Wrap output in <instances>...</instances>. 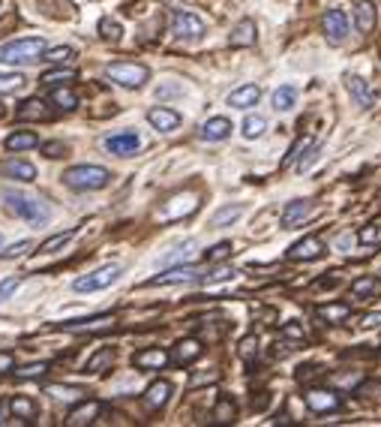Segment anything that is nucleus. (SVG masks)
I'll return each mask as SVG.
<instances>
[{"label":"nucleus","instance_id":"18","mask_svg":"<svg viewBox=\"0 0 381 427\" xmlns=\"http://www.w3.org/2000/svg\"><path fill=\"white\" fill-rule=\"evenodd\" d=\"M228 43L235 45V48H250V45H255V21L252 19H240L235 28H231Z\"/></svg>","mask_w":381,"mask_h":427},{"label":"nucleus","instance_id":"52","mask_svg":"<svg viewBox=\"0 0 381 427\" xmlns=\"http://www.w3.org/2000/svg\"><path fill=\"white\" fill-rule=\"evenodd\" d=\"M219 379V371H210V373H195L193 379H189V385L193 388H198V385H204V382H217Z\"/></svg>","mask_w":381,"mask_h":427},{"label":"nucleus","instance_id":"60","mask_svg":"<svg viewBox=\"0 0 381 427\" xmlns=\"http://www.w3.org/2000/svg\"><path fill=\"white\" fill-rule=\"evenodd\" d=\"M0 421H3V404H0Z\"/></svg>","mask_w":381,"mask_h":427},{"label":"nucleus","instance_id":"22","mask_svg":"<svg viewBox=\"0 0 381 427\" xmlns=\"http://www.w3.org/2000/svg\"><path fill=\"white\" fill-rule=\"evenodd\" d=\"M231 136V121L228 118H210L202 124V138L207 142H222V138Z\"/></svg>","mask_w":381,"mask_h":427},{"label":"nucleus","instance_id":"28","mask_svg":"<svg viewBox=\"0 0 381 427\" xmlns=\"http://www.w3.org/2000/svg\"><path fill=\"white\" fill-rule=\"evenodd\" d=\"M294 103H297V87L285 85V87L273 90V109H276V112H292Z\"/></svg>","mask_w":381,"mask_h":427},{"label":"nucleus","instance_id":"33","mask_svg":"<svg viewBox=\"0 0 381 427\" xmlns=\"http://www.w3.org/2000/svg\"><path fill=\"white\" fill-rule=\"evenodd\" d=\"M268 133V118H261V114H250V118L243 121V136L246 138H261Z\"/></svg>","mask_w":381,"mask_h":427},{"label":"nucleus","instance_id":"54","mask_svg":"<svg viewBox=\"0 0 381 427\" xmlns=\"http://www.w3.org/2000/svg\"><path fill=\"white\" fill-rule=\"evenodd\" d=\"M19 286H21L19 277H10V280H3V283H0V298H10V295L19 289Z\"/></svg>","mask_w":381,"mask_h":427},{"label":"nucleus","instance_id":"40","mask_svg":"<svg viewBox=\"0 0 381 427\" xmlns=\"http://www.w3.org/2000/svg\"><path fill=\"white\" fill-rule=\"evenodd\" d=\"M43 85H66V81H76V70H52V72H45L43 79Z\"/></svg>","mask_w":381,"mask_h":427},{"label":"nucleus","instance_id":"34","mask_svg":"<svg viewBox=\"0 0 381 427\" xmlns=\"http://www.w3.org/2000/svg\"><path fill=\"white\" fill-rule=\"evenodd\" d=\"M10 409H12L15 418H24V421L36 415V404H33L30 397H12V400H10Z\"/></svg>","mask_w":381,"mask_h":427},{"label":"nucleus","instance_id":"37","mask_svg":"<svg viewBox=\"0 0 381 427\" xmlns=\"http://www.w3.org/2000/svg\"><path fill=\"white\" fill-rule=\"evenodd\" d=\"M24 81L28 79L21 72H0V94H15V90H21Z\"/></svg>","mask_w":381,"mask_h":427},{"label":"nucleus","instance_id":"48","mask_svg":"<svg viewBox=\"0 0 381 427\" xmlns=\"http://www.w3.org/2000/svg\"><path fill=\"white\" fill-rule=\"evenodd\" d=\"M30 247H33L30 238H28V241H15L12 247H6V250H3V259H19V256H24V253H28Z\"/></svg>","mask_w":381,"mask_h":427},{"label":"nucleus","instance_id":"49","mask_svg":"<svg viewBox=\"0 0 381 427\" xmlns=\"http://www.w3.org/2000/svg\"><path fill=\"white\" fill-rule=\"evenodd\" d=\"M231 253V244L228 241H222V244H217V247H213L210 253H207V262H213V265H217V262H222Z\"/></svg>","mask_w":381,"mask_h":427},{"label":"nucleus","instance_id":"25","mask_svg":"<svg viewBox=\"0 0 381 427\" xmlns=\"http://www.w3.org/2000/svg\"><path fill=\"white\" fill-rule=\"evenodd\" d=\"M202 349H204V346H202V343H198L195 337H186V340H180L177 346H175V361H177L180 367H184V364H193V361L202 355Z\"/></svg>","mask_w":381,"mask_h":427},{"label":"nucleus","instance_id":"17","mask_svg":"<svg viewBox=\"0 0 381 427\" xmlns=\"http://www.w3.org/2000/svg\"><path fill=\"white\" fill-rule=\"evenodd\" d=\"M261 100V87L259 85H243L228 94V105L231 109H252L255 103Z\"/></svg>","mask_w":381,"mask_h":427},{"label":"nucleus","instance_id":"2","mask_svg":"<svg viewBox=\"0 0 381 427\" xmlns=\"http://www.w3.org/2000/svg\"><path fill=\"white\" fill-rule=\"evenodd\" d=\"M43 52H45V43L39 37L15 39V43L0 45V63H6V67H24V63L39 61Z\"/></svg>","mask_w":381,"mask_h":427},{"label":"nucleus","instance_id":"24","mask_svg":"<svg viewBox=\"0 0 381 427\" xmlns=\"http://www.w3.org/2000/svg\"><path fill=\"white\" fill-rule=\"evenodd\" d=\"M168 397H171V382H165V379L153 382L151 388L144 391V404H147V409H162L165 404H168Z\"/></svg>","mask_w":381,"mask_h":427},{"label":"nucleus","instance_id":"59","mask_svg":"<svg viewBox=\"0 0 381 427\" xmlns=\"http://www.w3.org/2000/svg\"><path fill=\"white\" fill-rule=\"evenodd\" d=\"M3 114H6V105H3V103H0V118H3Z\"/></svg>","mask_w":381,"mask_h":427},{"label":"nucleus","instance_id":"9","mask_svg":"<svg viewBox=\"0 0 381 427\" xmlns=\"http://www.w3.org/2000/svg\"><path fill=\"white\" fill-rule=\"evenodd\" d=\"M306 406H309L312 413H336V409L342 406V400L330 388H309L306 391Z\"/></svg>","mask_w":381,"mask_h":427},{"label":"nucleus","instance_id":"32","mask_svg":"<svg viewBox=\"0 0 381 427\" xmlns=\"http://www.w3.org/2000/svg\"><path fill=\"white\" fill-rule=\"evenodd\" d=\"M52 103L57 105V109H63V112H72V109L78 105L76 94H72L69 87H61V85H54V90H52Z\"/></svg>","mask_w":381,"mask_h":427},{"label":"nucleus","instance_id":"12","mask_svg":"<svg viewBox=\"0 0 381 427\" xmlns=\"http://www.w3.org/2000/svg\"><path fill=\"white\" fill-rule=\"evenodd\" d=\"M189 280H198V274H195V268H168V271H162V274H156L151 277L144 286H177V283H189Z\"/></svg>","mask_w":381,"mask_h":427},{"label":"nucleus","instance_id":"5","mask_svg":"<svg viewBox=\"0 0 381 427\" xmlns=\"http://www.w3.org/2000/svg\"><path fill=\"white\" fill-rule=\"evenodd\" d=\"M204 30H207V24L202 15H195V12H189V10H180L175 12V19H171V34H175L177 39H202L204 37Z\"/></svg>","mask_w":381,"mask_h":427},{"label":"nucleus","instance_id":"41","mask_svg":"<svg viewBox=\"0 0 381 427\" xmlns=\"http://www.w3.org/2000/svg\"><path fill=\"white\" fill-rule=\"evenodd\" d=\"M189 259H195V241H186L184 247H177V253H168L162 262L165 265H175V262H189Z\"/></svg>","mask_w":381,"mask_h":427},{"label":"nucleus","instance_id":"31","mask_svg":"<svg viewBox=\"0 0 381 427\" xmlns=\"http://www.w3.org/2000/svg\"><path fill=\"white\" fill-rule=\"evenodd\" d=\"M39 145V138H36V133H12L10 138H6V147L10 151H30V147H36Z\"/></svg>","mask_w":381,"mask_h":427},{"label":"nucleus","instance_id":"38","mask_svg":"<svg viewBox=\"0 0 381 427\" xmlns=\"http://www.w3.org/2000/svg\"><path fill=\"white\" fill-rule=\"evenodd\" d=\"M309 147H312V138H309V136L297 138V142L292 145V151H288V157L283 160V166H285V169H288V166H294V163H297V160H301V157H303V154H306V151H309Z\"/></svg>","mask_w":381,"mask_h":427},{"label":"nucleus","instance_id":"44","mask_svg":"<svg viewBox=\"0 0 381 427\" xmlns=\"http://www.w3.org/2000/svg\"><path fill=\"white\" fill-rule=\"evenodd\" d=\"M235 415H237L235 404H231L228 397H219L217 409H213V418H217V421H235Z\"/></svg>","mask_w":381,"mask_h":427},{"label":"nucleus","instance_id":"13","mask_svg":"<svg viewBox=\"0 0 381 427\" xmlns=\"http://www.w3.org/2000/svg\"><path fill=\"white\" fill-rule=\"evenodd\" d=\"M147 121H151V127L160 129V133H171V129L180 127V114L175 109H165V105H156V109L147 112Z\"/></svg>","mask_w":381,"mask_h":427},{"label":"nucleus","instance_id":"15","mask_svg":"<svg viewBox=\"0 0 381 427\" xmlns=\"http://www.w3.org/2000/svg\"><path fill=\"white\" fill-rule=\"evenodd\" d=\"M309 211H312V202H306V199L288 202L283 208V214H279V223H283V229H294L301 220L309 217Z\"/></svg>","mask_w":381,"mask_h":427},{"label":"nucleus","instance_id":"29","mask_svg":"<svg viewBox=\"0 0 381 427\" xmlns=\"http://www.w3.org/2000/svg\"><path fill=\"white\" fill-rule=\"evenodd\" d=\"M240 214H243V205H226V208H219V211L210 217V226H213V229H226L228 223H235Z\"/></svg>","mask_w":381,"mask_h":427},{"label":"nucleus","instance_id":"1","mask_svg":"<svg viewBox=\"0 0 381 427\" xmlns=\"http://www.w3.org/2000/svg\"><path fill=\"white\" fill-rule=\"evenodd\" d=\"M3 205L10 208L15 217L28 220L33 226H43L52 220V208H48L45 199H39V196H28V193H19V190H6L3 193Z\"/></svg>","mask_w":381,"mask_h":427},{"label":"nucleus","instance_id":"57","mask_svg":"<svg viewBox=\"0 0 381 427\" xmlns=\"http://www.w3.org/2000/svg\"><path fill=\"white\" fill-rule=\"evenodd\" d=\"M12 371V355L10 352H0V373H10Z\"/></svg>","mask_w":381,"mask_h":427},{"label":"nucleus","instance_id":"42","mask_svg":"<svg viewBox=\"0 0 381 427\" xmlns=\"http://www.w3.org/2000/svg\"><path fill=\"white\" fill-rule=\"evenodd\" d=\"M45 391L52 394V397H57V400H78L81 394H85L81 388H72V385H48Z\"/></svg>","mask_w":381,"mask_h":427},{"label":"nucleus","instance_id":"7","mask_svg":"<svg viewBox=\"0 0 381 427\" xmlns=\"http://www.w3.org/2000/svg\"><path fill=\"white\" fill-rule=\"evenodd\" d=\"M325 241H321L318 235H306L301 238L297 244H292V250H288V259L294 262H312V259H321L325 256Z\"/></svg>","mask_w":381,"mask_h":427},{"label":"nucleus","instance_id":"21","mask_svg":"<svg viewBox=\"0 0 381 427\" xmlns=\"http://www.w3.org/2000/svg\"><path fill=\"white\" fill-rule=\"evenodd\" d=\"M168 352L165 349H144V352H138L135 358V367H142V371H160V367H165L168 364Z\"/></svg>","mask_w":381,"mask_h":427},{"label":"nucleus","instance_id":"50","mask_svg":"<svg viewBox=\"0 0 381 427\" xmlns=\"http://www.w3.org/2000/svg\"><path fill=\"white\" fill-rule=\"evenodd\" d=\"M283 337H288V340H306V334H303V328L301 325H294V322H285L283 325Z\"/></svg>","mask_w":381,"mask_h":427},{"label":"nucleus","instance_id":"30","mask_svg":"<svg viewBox=\"0 0 381 427\" xmlns=\"http://www.w3.org/2000/svg\"><path fill=\"white\" fill-rule=\"evenodd\" d=\"M237 277V271L231 268V265H217L210 271V274H202L198 277V283L202 286H217V283H226V280H235Z\"/></svg>","mask_w":381,"mask_h":427},{"label":"nucleus","instance_id":"56","mask_svg":"<svg viewBox=\"0 0 381 427\" xmlns=\"http://www.w3.org/2000/svg\"><path fill=\"white\" fill-rule=\"evenodd\" d=\"M375 325H381V310H375V313H367L360 319V328H375Z\"/></svg>","mask_w":381,"mask_h":427},{"label":"nucleus","instance_id":"51","mask_svg":"<svg viewBox=\"0 0 381 427\" xmlns=\"http://www.w3.org/2000/svg\"><path fill=\"white\" fill-rule=\"evenodd\" d=\"M43 151H45V157H52V160L66 157V145L63 142H48V145H43Z\"/></svg>","mask_w":381,"mask_h":427},{"label":"nucleus","instance_id":"58","mask_svg":"<svg viewBox=\"0 0 381 427\" xmlns=\"http://www.w3.org/2000/svg\"><path fill=\"white\" fill-rule=\"evenodd\" d=\"M336 244H339V247H349V244H354V235H342Z\"/></svg>","mask_w":381,"mask_h":427},{"label":"nucleus","instance_id":"47","mask_svg":"<svg viewBox=\"0 0 381 427\" xmlns=\"http://www.w3.org/2000/svg\"><path fill=\"white\" fill-rule=\"evenodd\" d=\"M237 355L243 361H252V355H259V340H255V337H243V340H240Z\"/></svg>","mask_w":381,"mask_h":427},{"label":"nucleus","instance_id":"46","mask_svg":"<svg viewBox=\"0 0 381 427\" xmlns=\"http://www.w3.org/2000/svg\"><path fill=\"white\" fill-rule=\"evenodd\" d=\"M45 371H48L45 361H36V364H24L21 371H15V376H19V379H39Z\"/></svg>","mask_w":381,"mask_h":427},{"label":"nucleus","instance_id":"27","mask_svg":"<svg viewBox=\"0 0 381 427\" xmlns=\"http://www.w3.org/2000/svg\"><path fill=\"white\" fill-rule=\"evenodd\" d=\"M316 313H318V319L336 325V322H345V319L351 316V304H325V307H318Z\"/></svg>","mask_w":381,"mask_h":427},{"label":"nucleus","instance_id":"16","mask_svg":"<svg viewBox=\"0 0 381 427\" xmlns=\"http://www.w3.org/2000/svg\"><path fill=\"white\" fill-rule=\"evenodd\" d=\"M0 175H3V178H12V180H24V184H30V180L36 178V169H33L28 160H6V163H0Z\"/></svg>","mask_w":381,"mask_h":427},{"label":"nucleus","instance_id":"14","mask_svg":"<svg viewBox=\"0 0 381 427\" xmlns=\"http://www.w3.org/2000/svg\"><path fill=\"white\" fill-rule=\"evenodd\" d=\"M105 147H109L111 154H118V157H132V154L142 147V138L135 133H118V136L105 138Z\"/></svg>","mask_w":381,"mask_h":427},{"label":"nucleus","instance_id":"26","mask_svg":"<svg viewBox=\"0 0 381 427\" xmlns=\"http://www.w3.org/2000/svg\"><path fill=\"white\" fill-rule=\"evenodd\" d=\"M48 118H52V109L43 100H28L19 109V121H48Z\"/></svg>","mask_w":381,"mask_h":427},{"label":"nucleus","instance_id":"35","mask_svg":"<svg viewBox=\"0 0 381 427\" xmlns=\"http://www.w3.org/2000/svg\"><path fill=\"white\" fill-rule=\"evenodd\" d=\"M375 289H378L375 277H358V280L351 283V295H354V298H369V295H375Z\"/></svg>","mask_w":381,"mask_h":427},{"label":"nucleus","instance_id":"55","mask_svg":"<svg viewBox=\"0 0 381 427\" xmlns=\"http://www.w3.org/2000/svg\"><path fill=\"white\" fill-rule=\"evenodd\" d=\"M378 235H381L378 226H367V229H363V232L358 235V241H360V244H372V241H378Z\"/></svg>","mask_w":381,"mask_h":427},{"label":"nucleus","instance_id":"43","mask_svg":"<svg viewBox=\"0 0 381 427\" xmlns=\"http://www.w3.org/2000/svg\"><path fill=\"white\" fill-rule=\"evenodd\" d=\"M72 238H76V232H72V229H69V232H61V235L48 238V241H43V244H39V253H54L57 247H63V244H69Z\"/></svg>","mask_w":381,"mask_h":427},{"label":"nucleus","instance_id":"19","mask_svg":"<svg viewBox=\"0 0 381 427\" xmlns=\"http://www.w3.org/2000/svg\"><path fill=\"white\" fill-rule=\"evenodd\" d=\"M351 12H354V21H358L360 34H369V30L375 28V6H372L369 0H354Z\"/></svg>","mask_w":381,"mask_h":427},{"label":"nucleus","instance_id":"61","mask_svg":"<svg viewBox=\"0 0 381 427\" xmlns=\"http://www.w3.org/2000/svg\"><path fill=\"white\" fill-rule=\"evenodd\" d=\"M0 247H3V238H0Z\"/></svg>","mask_w":381,"mask_h":427},{"label":"nucleus","instance_id":"39","mask_svg":"<svg viewBox=\"0 0 381 427\" xmlns=\"http://www.w3.org/2000/svg\"><path fill=\"white\" fill-rule=\"evenodd\" d=\"M69 57H76V52H72L69 45H57V48H45L43 52V61H48V63H66Z\"/></svg>","mask_w":381,"mask_h":427},{"label":"nucleus","instance_id":"20","mask_svg":"<svg viewBox=\"0 0 381 427\" xmlns=\"http://www.w3.org/2000/svg\"><path fill=\"white\" fill-rule=\"evenodd\" d=\"M114 325V319L111 316H94V319H81V322H66L61 325V331H109V328Z\"/></svg>","mask_w":381,"mask_h":427},{"label":"nucleus","instance_id":"23","mask_svg":"<svg viewBox=\"0 0 381 427\" xmlns=\"http://www.w3.org/2000/svg\"><path fill=\"white\" fill-rule=\"evenodd\" d=\"M99 415V404L96 400H85L81 406H76L66 418V424L69 427H85V424H94V418Z\"/></svg>","mask_w":381,"mask_h":427},{"label":"nucleus","instance_id":"11","mask_svg":"<svg viewBox=\"0 0 381 427\" xmlns=\"http://www.w3.org/2000/svg\"><path fill=\"white\" fill-rule=\"evenodd\" d=\"M198 208V196L195 193H184V196H175V199H168V205L162 208L160 217L162 220H177V217H186V214H193Z\"/></svg>","mask_w":381,"mask_h":427},{"label":"nucleus","instance_id":"36","mask_svg":"<svg viewBox=\"0 0 381 427\" xmlns=\"http://www.w3.org/2000/svg\"><path fill=\"white\" fill-rule=\"evenodd\" d=\"M111 361H114V349H111V346L99 349V352H96V355H94V358H90V361H87V373H99V371H102V367H109V364H111Z\"/></svg>","mask_w":381,"mask_h":427},{"label":"nucleus","instance_id":"8","mask_svg":"<svg viewBox=\"0 0 381 427\" xmlns=\"http://www.w3.org/2000/svg\"><path fill=\"white\" fill-rule=\"evenodd\" d=\"M321 28H325V37L327 43H345V37H349V15H345L342 10H330L325 15V21H321Z\"/></svg>","mask_w":381,"mask_h":427},{"label":"nucleus","instance_id":"4","mask_svg":"<svg viewBox=\"0 0 381 427\" xmlns=\"http://www.w3.org/2000/svg\"><path fill=\"white\" fill-rule=\"evenodd\" d=\"M105 76H109L114 85L120 87H142L147 79H151V70L144 63H132V61H118L105 67Z\"/></svg>","mask_w":381,"mask_h":427},{"label":"nucleus","instance_id":"45","mask_svg":"<svg viewBox=\"0 0 381 427\" xmlns=\"http://www.w3.org/2000/svg\"><path fill=\"white\" fill-rule=\"evenodd\" d=\"M99 34H102V39H109V43H118L123 30H120V24L114 19H102V21H99Z\"/></svg>","mask_w":381,"mask_h":427},{"label":"nucleus","instance_id":"10","mask_svg":"<svg viewBox=\"0 0 381 427\" xmlns=\"http://www.w3.org/2000/svg\"><path fill=\"white\" fill-rule=\"evenodd\" d=\"M349 94H351V100L360 105V109H369V105H375L378 103V87H372L367 79H360V76H349Z\"/></svg>","mask_w":381,"mask_h":427},{"label":"nucleus","instance_id":"6","mask_svg":"<svg viewBox=\"0 0 381 427\" xmlns=\"http://www.w3.org/2000/svg\"><path fill=\"white\" fill-rule=\"evenodd\" d=\"M118 277H120V265H102L99 271H94V274L78 277V280L72 283V289H76V292H96V289L111 286Z\"/></svg>","mask_w":381,"mask_h":427},{"label":"nucleus","instance_id":"3","mask_svg":"<svg viewBox=\"0 0 381 427\" xmlns=\"http://www.w3.org/2000/svg\"><path fill=\"white\" fill-rule=\"evenodd\" d=\"M111 180V171L102 166H72L63 171V184L72 190H102Z\"/></svg>","mask_w":381,"mask_h":427},{"label":"nucleus","instance_id":"53","mask_svg":"<svg viewBox=\"0 0 381 427\" xmlns=\"http://www.w3.org/2000/svg\"><path fill=\"white\" fill-rule=\"evenodd\" d=\"M306 154H309V157H306V160H301V163H297V171H306V169H309V166H312V163H316V160H318L321 147H318V145H312V147H309V151H306Z\"/></svg>","mask_w":381,"mask_h":427}]
</instances>
